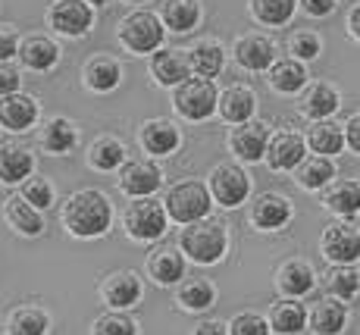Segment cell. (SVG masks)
I'll list each match as a JSON object with an SVG mask.
<instances>
[{"instance_id":"6da1fadb","label":"cell","mask_w":360,"mask_h":335,"mask_svg":"<svg viewBox=\"0 0 360 335\" xmlns=\"http://www.w3.org/2000/svg\"><path fill=\"white\" fill-rule=\"evenodd\" d=\"M113 222V207L94 188H82V191L69 194L63 204V226L75 239H101Z\"/></svg>"},{"instance_id":"7a4b0ae2","label":"cell","mask_w":360,"mask_h":335,"mask_svg":"<svg viewBox=\"0 0 360 335\" xmlns=\"http://www.w3.org/2000/svg\"><path fill=\"white\" fill-rule=\"evenodd\" d=\"M226 244H229L226 226L219 220H213V216L191 222V226H185L182 235H179V251L188 254L195 263H204V267L223 260Z\"/></svg>"},{"instance_id":"3957f363","label":"cell","mask_w":360,"mask_h":335,"mask_svg":"<svg viewBox=\"0 0 360 335\" xmlns=\"http://www.w3.org/2000/svg\"><path fill=\"white\" fill-rule=\"evenodd\" d=\"M210 204H213V194L204 182H179L166 191V213H169L172 222H182V226H191L198 220H207L210 216Z\"/></svg>"},{"instance_id":"277c9868","label":"cell","mask_w":360,"mask_h":335,"mask_svg":"<svg viewBox=\"0 0 360 335\" xmlns=\"http://www.w3.org/2000/svg\"><path fill=\"white\" fill-rule=\"evenodd\" d=\"M172 103H176V110L185 116V120L200 122V120H207V116L217 113L219 94H217V88H213L210 79H204V75H191L188 82H182V85L176 88Z\"/></svg>"},{"instance_id":"5b68a950","label":"cell","mask_w":360,"mask_h":335,"mask_svg":"<svg viewBox=\"0 0 360 335\" xmlns=\"http://www.w3.org/2000/svg\"><path fill=\"white\" fill-rule=\"evenodd\" d=\"M166 222H169V213H166L163 201H154V198L131 201L129 210H126V232L135 241H157V239H163Z\"/></svg>"},{"instance_id":"8992f818","label":"cell","mask_w":360,"mask_h":335,"mask_svg":"<svg viewBox=\"0 0 360 335\" xmlns=\"http://www.w3.org/2000/svg\"><path fill=\"white\" fill-rule=\"evenodd\" d=\"M120 38L129 51L150 53L163 44V23H160V16H154V13L135 10L120 23Z\"/></svg>"},{"instance_id":"52a82bcc","label":"cell","mask_w":360,"mask_h":335,"mask_svg":"<svg viewBox=\"0 0 360 335\" xmlns=\"http://www.w3.org/2000/svg\"><path fill=\"white\" fill-rule=\"evenodd\" d=\"M320 248L335 267H351L360 260V229H354L351 222H332L323 232Z\"/></svg>"},{"instance_id":"ba28073f","label":"cell","mask_w":360,"mask_h":335,"mask_svg":"<svg viewBox=\"0 0 360 335\" xmlns=\"http://www.w3.org/2000/svg\"><path fill=\"white\" fill-rule=\"evenodd\" d=\"M207 188H210L213 201H217L219 207H238V204H245V198L251 194V179H248V172L238 170V166L223 163L210 172V185Z\"/></svg>"},{"instance_id":"9c48e42d","label":"cell","mask_w":360,"mask_h":335,"mask_svg":"<svg viewBox=\"0 0 360 335\" xmlns=\"http://www.w3.org/2000/svg\"><path fill=\"white\" fill-rule=\"evenodd\" d=\"M91 4L88 0H57L51 6V29H57L60 34H69V38H82L88 29H91Z\"/></svg>"},{"instance_id":"30bf717a","label":"cell","mask_w":360,"mask_h":335,"mask_svg":"<svg viewBox=\"0 0 360 335\" xmlns=\"http://www.w3.org/2000/svg\"><path fill=\"white\" fill-rule=\"evenodd\" d=\"M269 129L263 122H241L238 129H232L229 135V148L238 160H245V163H257V160L266 157V148H269Z\"/></svg>"},{"instance_id":"8fae6325","label":"cell","mask_w":360,"mask_h":335,"mask_svg":"<svg viewBox=\"0 0 360 335\" xmlns=\"http://www.w3.org/2000/svg\"><path fill=\"white\" fill-rule=\"evenodd\" d=\"M101 298L113 310H126V307L138 304V298H141V279H138L135 270H116V273L103 279Z\"/></svg>"},{"instance_id":"7c38bea8","label":"cell","mask_w":360,"mask_h":335,"mask_svg":"<svg viewBox=\"0 0 360 335\" xmlns=\"http://www.w3.org/2000/svg\"><path fill=\"white\" fill-rule=\"evenodd\" d=\"M160 182H163V176H160V170H157V163H150V160H131L120 172V188L135 201L150 198V194L160 188Z\"/></svg>"},{"instance_id":"4fadbf2b","label":"cell","mask_w":360,"mask_h":335,"mask_svg":"<svg viewBox=\"0 0 360 335\" xmlns=\"http://www.w3.org/2000/svg\"><path fill=\"white\" fill-rule=\"evenodd\" d=\"M288 220H292V201L279 191L260 194L251 204V222L257 229H263V232H276V229H282Z\"/></svg>"},{"instance_id":"5bb4252c","label":"cell","mask_w":360,"mask_h":335,"mask_svg":"<svg viewBox=\"0 0 360 335\" xmlns=\"http://www.w3.org/2000/svg\"><path fill=\"white\" fill-rule=\"evenodd\" d=\"M304 148H307V141L297 132H279V135H273V141L266 148L269 170H276V172L297 170L304 163Z\"/></svg>"},{"instance_id":"9a60e30c","label":"cell","mask_w":360,"mask_h":335,"mask_svg":"<svg viewBox=\"0 0 360 335\" xmlns=\"http://www.w3.org/2000/svg\"><path fill=\"white\" fill-rule=\"evenodd\" d=\"M235 60H238V66L251 69V72L273 69L276 44L269 38H263V34H245V38L235 41Z\"/></svg>"},{"instance_id":"2e32d148","label":"cell","mask_w":360,"mask_h":335,"mask_svg":"<svg viewBox=\"0 0 360 335\" xmlns=\"http://www.w3.org/2000/svg\"><path fill=\"white\" fill-rule=\"evenodd\" d=\"M38 120V103L29 94H6L0 97V125L10 132H25Z\"/></svg>"},{"instance_id":"e0dca14e","label":"cell","mask_w":360,"mask_h":335,"mask_svg":"<svg viewBox=\"0 0 360 335\" xmlns=\"http://www.w3.org/2000/svg\"><path fill=\"white\" fill-rule=\"evenodd\" d=\"M148 276L154 279L157 285H172L185 276V257L179 248L172 244H160V248L150 251L148 257Z\"/></svg>"},{"instance_id":"ac0fdd59","label":"cell","mask_w":360,"mask_h":335,"mask_svg":"<svg viewBox=\"0 0 360 335\" xmlns=\"http://www.w3.org/2000/svg\"><path fill=\"white\" fill-rule=\"evenodd\" d=\"M150 72L160 85H182V82L191 79V60H188V51H160L154 53L150 60Z\"/></svg>"},{"instance_id":"d6986e66","label":"cell","mask_w":360,"mask_h":335,"mask_svg":"<svg viewBox=\"0 0 360 335\" xmlns=\"http://www.w3.org/2000/svg\"><path fill=\"white\" fill-rule=\"evenodd\" d=\"M82 79H85V85L91 88V91H113L122 79V66H120V60L110 57V53H94V57L85 63V69H82Z\"/></svg>"},{"instance_id":"ffe728a7","label":"cell","mask_w":360,"mask_h":335,"mask_svg":"<svg viewBox=\"0 0 360 335\" xmlns=\"http://www.w3.org/2000/svg\"><path fill=\"white\" fill-rule=\"evenodd\" d=\"M345 323H348V307L332 295L320 298L314 304V310H310V329L316 335H338L345 329Z\"/></svg>"},{"instance_id":"44dd1931","label":"cell","mask_w":360,"mask_h":335,"mask_svg":"<svg viewBox=\"0 0 360 335\" xmlns=\"http://www.w3.org/2000/svg\"><path fill=\"white\" fill-rule=\"evenodd\" d=\"M254 110H257V97H254L251 88L232 85V88H226V91L219 94V113H223L226 122H235V125L251 122Z\"/></svg>"},{"instance_id":"7402d4cb","label":"cell","mask_w":360,"mask_h":335,"mask_svg":"<svg viewBox=\"0 0 360 335\" xmlns=\"http://www.w3.org/2000/svg\"><path fill=\"white\" fill-rule=\"evenodd\" d=\"M4 216L19 235H41L44 232V216H41V210L38 207H32L25 198H19V194L6 198Z\"/></svg>"},{"instance_id":"603a6c76","label":"cell","mask_w":360,"mask_h":335,"mask_svg":"<svg viewBox=\"0 0 360 335\" xmlns=\"http://www.w3.org/2000/svg\"><path fill=\"white\" fill-rule=\"evenodd\" d=\"M314 282H316V276L307 260H285L279 267V276H276V285H279V291L285 298L307 295V291L314 289Z\"/></svg>"},{"instance_id":"cb8c5ba5","label":"cell","mask_w":360,"mask_h":335,"mask_svg":"<svg viewBox=\"0 0 360 335\" xmlns=\"http://www.w3.org/2000/svg\"><path fill=\"white\" fill-rule=\"evenodd\" d=\"M323 204L335 216H345V220L357 216L360 213V182H354V179H338V182H332L326 188V194H323Z\"/></svg>"},{"instance_id":"d4e9b609","label":"cell","mask_w":360,"mask_h":335,"mask_svg":"<svg viewBox=\"0 0 360 335\" xmlns=\"http://www.w3.org/2000/svg\"><path fill=\"white\" fill-rule=\"evenodd\" d=\"M32 170H34V157L25 148H16V144L0 148V182L4 185L25 182V179H32Z\"/></svg>"},{"instance_id":"484cf974","label":"cell","mask_w":360,"mask_h":335,"mask_svg":"<svg viewBox=\"0 0 360 335\" xmlns=\"http://www.w3.org/2000/svg\"><path fill=\"white\" fill-rule=\"evenodd\" d=\"M138 141H141V148L148 153H154V157H166V153H172L179 148V129L166 120H154L138 132Z\"/></svg>"},{"instance_id":"4316f807","label":"cell","mask_w":360,"mask_h":335,"mask_svg":"<svg viewBox=\"0 0 360 335\" xmlns=\"http://www.w3.org/2000/svg\"><path fill=\"white\" fill-rule=\"evenodd\" d=\"M304 326H307V310H304V304H297V298H285V301L273 304L269 329L276 335H297Z\"/></svg>"},{"instance_id":"83f0119b","label":"cell","mask_w":360,"mask_h":335,"mask_svg":"<svg viewBox=\"0 0 360 335\" xmlns=\"http://www.w3.org/2000/svg\"><path fill=\"white\" fill-rule=\"evenodd\" d=\"M335 110H338V91L332 85H326V82H316V85H310L307 94H304V101H301V113L310 116L314 122L329 120Z\"/></svg>"},{"instance_id":"f1b7e54d","label":"cell","mask_w":360,"mask_h":335,"mask_svg":"<svg viewBox=\"0 0 360 335\" xmlns=\"http://www.w3.org/2000/svg\"><path fill=\"white\" fill-rule=\"evenodd\" d=\"M188 60H191V72H195V75L213 79V75H219V69H223L226 51H223V44H219V41L204 38V41H198V44L188 51Z\"/></svg>"},{"instance_id":"f546056e","label":"cell","mask_w":360,"mask_h":335,"mask_svg":"<svg viewBox=\"0 0 360 335\" xmlns=\"http://www.w3.org/2000/svg\"><path fill=\"white\" fill-rule=\"evenodd\" d=\"M295 179H297V185L307 188V191H320V188L332 185V179H335V166H332L329 157L314 153V157H304V163L295 170Z\"/></svg>"},{"instance_id":"4dcf8cb0","label":"cell","mask_w":360,"mask_h":335,"mask_svg":"<svg viewBox=\"0 0 360 335\" xmlns=\"http://www.w3.org/2000/svg\"><path fill=\"white\" fill-rule=\"evenodd\" d=\"M75 141H79V135H75V125L63 120V116H53V120L44 122V129H41V148L47 153H53V157H60V153L72 151Z\"/></svg>"},{"instance_id":"1f68e13d","label":"cell","mask_w":360,"mask_h":335,"mask_svg":"<svg viewBox=\"0 0 360 335\" xmlns=\"http://www.w3.org/2000/svg\"><path fill=\"white\" fill-rule=\"evenodd\" d=\"M51 329V317H47L41 307H16L6 320V335H47Z\"/></svg>"},{"instance_id":"d6a6232c","label":"cell","mask_w":360,"mask_h":335,"mask_svg":"<svg viewBox=\"0 0 360 335\" xmlns=\"http://www.w3.org/2000/svg\"><path fill=\"white\" fill-rule=\"evenodd\" d=\"M160 19L169 32H191L200 19L198 0H166L160 6Z\"/></svg>"},{"instance_id":"836d02e7","label":"cell","mask_w":360,"mask_h":335,"mask_svg":"<svg viewBox=\"0 0 360 335\" xmlns=\"http://www.w3.org/2000/svg\"><path fill=\"white\" fill-rule=\"evenodd\" d=\"M19 57H22V63L29 69H34V72H44V69H51L53 63H57L60 51L57 44H53L51 38H44V34H34V38H25L22 47H19Z\"/></svg>"},{"instance_id":"e575fe53","label":"cell","mask_w":360,"mask_h":335,"mask_svg":"<svg viewBox=\"0 0 360 335\" xmlns=\"http://www.w3.org/2000/svg\"><path fill=\"white\" fill-rule=\"evenodd\" d=\"M304 82H307V69H304V63L295 60V57L273 63V69H269V85H273L276 91H282V94L301 91Z\"/></svg>"},{"instance_id":"d590c367","label":"cell","mask_w":360,"mask_h":335,"mask_svg":"<svg viewBox=\"0 0 360 335\" xmlns=\"http://www.w3.org/2000/svg\"><path fill=\"white\" fill-rule=\"evenodd\" d=\"M307 144L314 148V153H320V157H332V153H338L345 148V129L329 120L314 122L307 132Z\"/></svg>"},{"instance_id":"8d00e7d4","label":"cell","mask_w":360,"mask_h":335,"mask_svg":"<svg viewBox=\"0 0 360 335\" xmlns=\"http://www.w3.org/2000/svg\"><path fill=\"white\" fill-rule=\"evenodd\" d=\"M176 298H179V304H182L185 310H207V307L217 301V289H213V285L207 282L204 276L182 279Z\"/></svg>"},{"instance_id":"74e56055","label":"cell","mask_w":360,"mask_h":335,"mask_svg":"<svg viewBox=\"0 0 360 335\" xmlns=\"http://www.w3.org/2000/svg\"><path fill=\"white\" fill-rule=\"evenodd\" d=\"M122 160H126V144H122L120 138H98V141L88 148V163L101 172H113Z\"/></svg>"},{"instance_id":"f35d334b","label":"cell","mask_w":360,"mask_h":335,"mask_svg":"<svg viewBox=\"0 0 360 335\" xmlns=\"http://www.w3.org/2000/svg\"><path fill=\"white\" fill-rule=\"evenodd\" d=\"M297 0H251V13L263 25H285L295 16Z\"/></svg>"},{"instance_id":"ab89813d","label":"cell","mask_w":360,"mask_h":335,"mask_svg":"<svg viewBox=\"0 0 360 335\" xmlns=\"http://www.w3.org/2000/svg\"><path fill=\"white\" fill-rule=\"evenodd\" d=\"M326 289L338 301H351L360 291V276L354 267H332L326 273Z\"/></svg>"},{"instance_id":"60d3db41","label":"cell","mask_w":360,"mask_h":335,"mask_svg":"<svg viewBox=\"0 0 360 335\" xmlns=\"http://www.w3.org/2000/svg\"><path fill=\"white\" fill-rule=\"evenodd\" d=\"M91 335H138V326H135V320L126 317L122 310H110L94 320Z\"/></svg>"},{"instance_id":"b9f144b4","label":"cell","mask_w":360,"mask_h":335,"mask_svg":"<svg viewBox=\"0 0 360 335\" xmlns=\"http://www.w3.org/2000/svg\"><path fill=\"white\" fill-rule=\"evenodd\" d=\"M22 198L29 201L32 207H38V210H47V207L53 204V185L47 182L44 176H32L22 182Z\"/></svg>"},{"instance_id":"7bdbcfd3","label":"cell","mask_w":360,"mask_h":335,"mask_svg":"<svg viewBox=\"0 0 360 335\" xmlns=\"http://www.w3.org/2000/svg\"><path fill=\"white\" fill-rule=\"evenodd\" d=\"M288 51L295 53V60H314V57H320V51H323V41H320V34L316 32H295L292 38H288Z\"/></svg>"},{"instance_id":"ee69618b","label":"cell","mask_w":360,"mask_h":335,"mask_svg":"<svg viewBox=\"0 0 360 335\" xmlns=\"http://www.w3.org/2000/svg\"><path fill=\"white\" fill-rule=\"evenodd\" d=\"M269 320H263L260 313H238L229 323V335H269Z\"/></svg>"},{"instance_id":"f6af8a7d","label":"cell","mask_w":360,"mask_h":335,"mask_svg":"<svg viewBox=\"0 0 360 335\" xmlns=\"http://www.w3.org/2000/svg\"><path fill=\"white\" fill-rule=\"evenodd\" d=\"M19 91V69L10 63H0V97Z\"/></svg>"},{"instance_id":"bcb514c9","label":"cell","mask_w":360,"mask_h":335,"mask_svg":"<svg viewBox=\"0 0 360 335\" xmlns=\"http://www.w3.org/2000/svg\"><path fill=\"white\" fill-rule=\"evenodd\" d=\"M19 53V38L13 29H0V63L13 60Z\"/></svg>"},{"instance_id":"7dc6e473","label":"cell","mask_w":360,"mask_h":335,"mask_svg":"<svg viewBox=\"0 0 360 335\" xmlns=\"http://www.w3.org/2000/svg\"><path fill=\"white\" fill-rule=\"evenodd\" d=\"M345 144H348L354 153H360V113H354L348 122H345Z\"/></svg>"},{"instance_id":"c3c4849f","label":"cell","mask_w":360,"mask_h":335,"mask_svg":"<svg viewBox=\"0 0 360 335\" xmlns=\"http://www.w3.org/2000/svg\"><path fill=\"white\" fill-rule=\"evenodd\" d=\"M301 6L310 16H329V13L335 10V0H301Z\"/></svg>"},{"instance_id":"681fc988","label":"cell","mask_w":360,"mask_h":335,"mask_svg":"<svg viewBox=\"0 0 360 335\" xmlns=\"http://www.w3.org/2000/svg\"><path fill=\"white\" fill-rule=\"evenodd\" d=\"M195 335H229V326L219 323V320H204L195 329Z\"/></svg>"},{"instance_id":"f907efd6","label":"cell","mask_w":360,"mask_h":335,"mask_svg":"<svg viewBox=\"0 0 360 335\" xmlns=\"http://www.w3.org/2000/svg\"><path fill=\"white\" fill-rule=\"evenodd\" d=\"M348 29L354 38H360V4H354V10L348 13Z\"/></svg>"},{"instance_id":"816d5d0a","label":"cell","mask_w":360,"mask_h":335,"mask_svg":"<svg viewBox=\"0 0 360 335\" xmlns=\"http://www.w3.org/2000/svg\"><path fill=\"white\" fill-rule=\"evenodd\" d=\"M88 4H94V6H103V4H107V0H88Z\"/></svg>"},{"instance_id":"f5cc1de1","label":"cell","mask_w":360,"mask_h":335,"mask_svg":"<svg viewBox=\"0 0 360 335\" xmlns=\"http://www.w3.org/2000/svg\"><path fill=\"white\" fill-rule=\"evenodd\" d=\"M131 4H144V0H131Z\"/></svg>"}]
</instances>
